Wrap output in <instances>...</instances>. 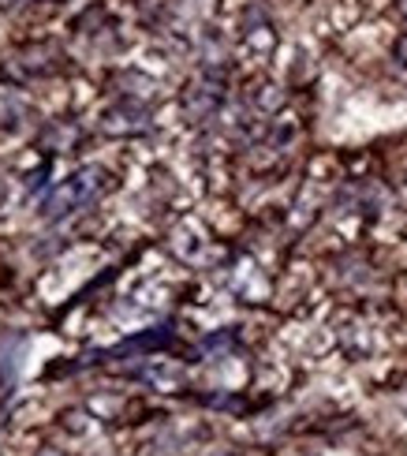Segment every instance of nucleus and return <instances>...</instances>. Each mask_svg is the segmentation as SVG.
<instances>
[{"instance_id": "nucleus-2", "label": "nucleus", "mask_w": 407, "mask_h": 456, "mask_svg": "<svg viewBox=\"0 0 407 456\" xmlns=\"http://www.w3.org/2000/svg\"><path fill=\"white\" fill-rule=\"evenodd\" d=\"M0 117H27V102L8 86H4V94H0Z\"/></svg>"}, {"instance_id": "nucleus-3", "label": "nucleus", "mask_w": 407, "mask_h": 456, "mask_svg": "<svg viewBox=\"0 0 407 456\" xmlns=\"http://www.w3.org/2000/svg\"><path fill=\"white\" fill-rule=\"evenodd\" d=\"M37 456H64V452H56V449H42V452H37Z\"/></svg>"}, {"instance_id": "nucleus-1", "label": "nucleus", "mask_w": 407, "mask_h": 456, "mask_svg": "<svg viewBox=\"0 0 407 456\" xmlns=\"http://www.w3.org/2000/svg\"><path fill=\"white\" fill-rule=\"evenodd\" d=\"M109 187H112V180H109L105 168L86 165V168H79V173H71L64 183L53 187V191L45 195V202H42V214H45V221H61V217L83 210V206H90V202H98Z\"/></svg>"}]
</instances>
